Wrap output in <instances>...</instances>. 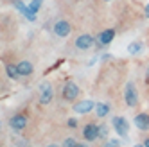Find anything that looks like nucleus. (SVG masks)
Returning <instances> with one entry per match:
<instances>
[{
    "label": "nucleus",
    "mask_w": 149,
    "mask_h": 147,
    "mask_svg": "<svg viewBox=\"0 0 149 147\" xmlns=\"http://www.w3.org/2000/svg\"><path fill=\"white\" fill-rule=\"evenodd\" d=\"M102 147H120V142L117 138H108V140H104Z\"/></svg>",
    "instance_id": "19"
},
{
    "label": "nucleus",
    "mask_w": 149,
    "mask_h": 147,
    "mask_svg": "<svg viewBox=\"0 0 149 147\" xmlns=\"http://www.w3.org/2000/svg\"><path fill=\"white\" fill-rule=\"evenodd\" d=\"M77 124H79L77 119H68V120H67V126H68L70 129H76V128H77Z\"/></svg>",
    "instance_id": "21"
},
{
    "label": "nucleus",
    "mask_w": 149,
    "mask_h": 147,
    "mask_svg": "<svg viewBox=\"0 0 149 147\" xmlns=\"http://www.w3.org/2000/svg\"><path fill=\"white\" fill-rule=\"evenodd\" d=\"M47 147H59V145H56V144H50V145H47Z\"/></svg>",
    "instance_id": "28"
},
{
    "label": "nucleus",
    "mask_w": 149,
    "mask_h": 147,
    "mask_svg": "<svg viewBox=\"0 0 149 147\" xmlns=\"http://www.w3.org/2000/svg\"><path fill=\"white\" fill-rule=\"evenodd\" d=\"M142 50H144V43H142V41H131V43L127 45V52H130L131 56L140 54Z\"/></svg>",
    "instance_id": "16"
},
{
    "label": "nucleus",
    "mask_w": 149,
    "mask_h": 147,
    "mask_svg": "<svg viewBox=\"0 0 149 147\" xmlns=\"http://www.w3.org/2000/svg\"><path fill=\"white\" fill-rule=\"evenodd\" d=\"M72 110L76 111L77 115H84V113H90L92 110H95V102L90 101V99H86V101H79V102L74 104Z\"/></svg>",
    "instance_id": "10"
},
{
    "label": "nucleus",
    "mask_w": 149,
    "mask_h": 147,
    "mask_svg": "<svg viewBox=\"0 0 149 147\" xmlns=\"http://www.w3.org/2000/svg\"><path fill=\"white\" fill-rule=\"evenodd\" d=\"M76 147H88V145H86V144H77Z\"/></svg>",
    "instance_id": "25"
},
{
    "label": "nucleus",
    "mask_w": 149,
    "mask_h": 147,
    "mask_svg": "<svg viewBox=\"0 0 149 147\" xmlns=\"http://www.w3.org/2000/svg\"><path fill=\"white\" fill-rule=\"evenodd\" d=\"M83 138L88 140V142L97 140V138H99V126L93 124V122L86 124V126H84V129H83Z\"/></svg>",
    "instance_id": "9"
},
{
    "label": "nucleus",
    "mask_w": 149,
    "mask_h": 147,
    "mask_svg": "<svg viewBox=\"0 0 149 147\" xmlns=\"http://www.w3.org/2000/svg\"><path fill=\"white\" fill-rule=\"evenodd\" d=\"M144 145H146V147H149V138H146V142H144Z\"/></svg>",
    "instance_id": "26"
},
{
    "label": "nucleus",
    "mask_w": 149,
    "mask_h": 147,
    "mask_svg": "<svg viewBox=\"0 0 149 147\" xmlns=\"http://www.w3.org/2000/svg\"><path fill=\"white\" fill-rule=\"evenodd\" d=\"M6 74H7V77H9V79H13V81H16V79L20 77L18 67L13 65V63H7V65H6Z\"/></svg>",
    "instance_id": "15"
},
{
    "label": "nucleus",
    "mask_w": 149,
    "mask_h": 147,
    "mask_svg": "<svg viewBox=\"0 0 149 147\" xmlns=\"http://www.w3.org/2000/svg\"><path fill=\"white\" fill-rule=\"evenodd\" d=\"M52 97H54L52 85L50 83H41L40 85V104L41 106H47V104L52 102Z\"/></svg>",
    "instance_id": "3"
},
{
    "label": "nucleus",
    "mask_w": 149,
    "mask_h": 147,
    "mask_svg": "<svg viewBox=\"0 0 149 147\" xmlns=\"http://www.w3.org/2000/svg\"><path fill=\"white\" fill-rule=\"evenodd\" d=\"M146 79L149 81V67H147V70H146Z\"/></svg>",
    "instance_id": "24"
},
{
    "label": "nucleus",
    "mask_w": 149,
    "mask_h": 147,
    "mask_svg": "<svg viewBox=\"0 0 149 147\" xmlns=\"http://www.w3.org/2000/svg\"><path fill=\"white\" fill-rule=\"evenodd\" d=\"M9 126H11V129H15V131H24L25 126H27V115L25 113L13 115L11 120H9Z\"/></svg>",
    "instance_id": "7"
},
{
    "label": "nucleus",
    "mask_w": 149,
    "mask_h": 147,
    "mask_svg": "<svg viewBox=\"0 0 149 147\" xmlns=\"http://www.w3.org/2000/svg\"><path fill=\"white\" fill-rule=\"evenodd\" d=\"M16 67H18V74H20L22 77H29V76H33V72H34L33 63H31V61H27V59L20 61Z\"/></svg>",
    "instance_id": "12"
},
{
    "label": "nucleus",
    "mask_w": 149,
    "mask_h": 147,
    "mask_svg": "<svg viewBox=\"0 0 149 147\" xmlns=\"http://www.w3.org/2000/svg\"><path fill=\"white\" fill-rule=\"evenodd\" d=\"M111 126H113V129L115 133L119 135V136H127V133H130V124H127V120L124 117H113L111 119Z\"/></svg>",
    "instance_id": "4"
},
{
    "label": "nucleus",
    "mask_w": 149,
    "mask_h": 147,
    "mask_svg": "<svg viewBox=\"0 0 149 147\" xmlns=\"http://www.w3.org/2000/svg\"><path fill=\"white\" fill-rule=\"evenodd\" d=\"M124 101L126 104L130 108H135L136 104H138V92H136V86H135V83H127L126 88H124Z\"/></svg>",
    "instance_id": "2"
},
{
    "label": "nucleus",
    "mask_w": 149,
    "mask_h": 147,
    "mask_svg": "<svg viewBox=\"0 0 149 147\" xmlns=\"http://www.w3.org/2000/svg\"><path fill=\"white\" fill-rule=\"evenodd\" d=\"M108 135H110L108 126H106V124H101V126H99V138H102V140H108Z\"/></svg>",
    "instance_id": "18"
},
{
    "label": "nucleus",
    "mask_w": 149,
    "mask_h": 147,
    "mask_svg": "<svg viewBox=\"0 0 149 147\" xmlns=\"http://www.w3.org/2000/svg\"><path fill=\"white\" fill-rule=\"evenodd\" d=\"M16 145H20V147H27V142H18V140H16Z\"/></svg>",
    "instance_id": "22"
},
{
    "label": "nucleus",
    "mask_w": 149,
    "mask_h": 147,
    "mask_svg": "<svg viewBox=\"0 0 149 147\" xmlns=\"http://www.w3.org/2000/svg\"><path fill=\"white\" fill-rule=\"evenodd\" d=\"M133 122H135V128L140 129V131H147L149 129V115L147 113H138Z\"/></svg>",
    "instance_id": "13"
},
{
    "label": "nucleus",
    "mask_w": 149,
    "mask_h": 147,
    "mask_svg": "<svg viewBox=\"0 0 149 147\" xmlns=\"http://www.w3.org/2000/svg\"><path fill=\"white\" fill-rule=\"evenodd\" d=\"M133 147H146L144 144H136V145H133Z\"/></svg>",
    "instance_id": "27"
},
{
    "label": "nucleus",
    "mask_w": 149,
    "mask_h": 147,
    "mask_svg": "<svg viewBox=\"0 0 149 147\" xmlns=\"http://www.w3.org/2000/svg\"><path fill=\"white\" fill-rule=\"evenodd\" d=\"M113 38H115V29H104L102 33L95 38V47L101 49L104 45H110L111 41H113Z\"/></svg>",
    "instance_id": "6"
},
{
    "label": "nucleus",
    "mask_w": 149,
    "mask_h": 147,
    "mask_svg": "<svg viewBox=\"0 0 149 147\" xmlns=\"http://www.w3.org/2000/svg\"><path fill=\"white\" fill-rule=\"evenodd\" d=\"M52 31H54V34L58 38H67L72 33V25H70V22H67L65 18H61V20H58V22L54 24Z\"/></svg>",
    "instance_id": "5"
},
{
    "label": "nucleus",
    "mask_w": 149,
    "mask_h": 147,
    "mask_svg": "<svg viewBox=\"0 0 149 147\" xmlns=\"http://www.w3.org/2000/svg\"><path fill=\"white\" fill-rule=\"evenodd\" d=\"M0 128H2V124H0Z\"/></svg>",
    "instance_id": "30"
},
{
    "label": "nucleus",
    "mask_w": 149,
    "mask_h": 147,
    "mask_svg": "<svg viewBox=\"0 0 149 147\" xmlns=\"http://www.w3.org/2000/svg\"><path fill=\"white\" fill-rule=\"evenodd\" d=\"M79 93H81V90H79V86L76 85V83H74V81H67L65 86H63L61 95H63V99H65V101L74 102V101L79 97Z\"/></svg>",
    "instance_id": "1"
},
{
    "label": "nucleus",
    "mask_w": 149,
    "mask_h": 147,
    "mask_svg": "<svg viewBox=\"0 0 149 147\" xmlns=\"http://www.w3.org/2000/svg\"><path fill=\"white\" fill-rule=\"evenodd\" d=\"M41 6H43V0H31L29 9H31L33 13H38L40 9H41Z\"/></svg>",
    "instance_id": "17"
},
{
    "label": "nucleus",
    "mask_w": 149,
    "mask_h": 147,
    "mask_svg": "<svg viewBox=\"0 0 149 147\" xmlns=\"http://www.w3.org/2000/svg\"><path fill=\"white\" fill-rule=\"evenodd\" d=\"M146 16H147V18H149V4H147V6H146Z\"/></svg>",
    "instance_id": "23"
},
{
    "label": "nucleus",
    "mask_w": 149,
    "mask_h": 147,
    "mask_svg": "<svg viewBox=\"0 0 149 147\" xmlns=\"http://www.w3.org/2000/svg\"><path fill=\"white\" fill-rule=\"evenodd\" d=\"M93 45H95V38L92 34H81V36L76 38V47L79 50H88Z\"/></svg>",
    "instance_id": "8"
},
{
    "label": "nucleus",
    "mask_w": 149,
    "mask_h": 147,
    "mask_svg": "<svg viewBox=\"0 0 149 147\" xmlns=\"http://www.w3.org/2000/svg\"><path fill=\"white\" fill-rule=\"evenodd\" d=\"M104 2H111V0H104Z\"/></svg>",
    "instance_id": "29"
},
{
    "label": "nucleus",
    "mask_w": 149,
    "mask_h": 147,
    "mask_svg": "<svg viewBox=\"0 0 149 147\" xmlns=\"http://www.w3.org/2000/svg\"><path fill=\"white\" fill-rule=\"evenodd\" d=\"M76 145H77L76 138H65V142H63L61 147H76Z\"/></svg>",
    "instance_id": "20"
},
{
    "label": "nucleus",
    "mask_w": 149,
    "mask_h": 147,
    "mask_svg": "<svg viewBox=\"0 0 149 147\" xmlns=\"http://www.w3.org/2000/svg\"><path fill=\"white\" fill-rule=\"evenodd\" d=\"M13 6H15V9H18V11H20V13H22V15L29 20V22H36V13L31 11L29 6H25L22 0H13Z\"/></svg>",
    "instance_id": "11"
},
{
    "label": "nucleus",
    "mask_w": 149,
    "mask_h": 147,
    "mask_svg": "<svg viewBox=\"0 0 149 147\" xmlns=\"http://www.w3.org/2000/svg\"><path fill=\"white\" fill-rule=\"evenodd\" d=\"M108 113H110V104H106V102H95V115H97L99 119H104Z\"/></svg>",
    "instance_id": "14"
}]
</instances>
